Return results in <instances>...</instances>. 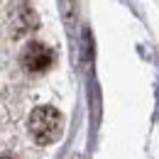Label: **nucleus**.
I'll return each mask as SVG.
<instances>
[{
    "label": "nucleus",
    "instance_id": "f257e3e1",
    "mask_svg": "<svg viewBox=\"0 0 159 159\" xmlns=\"http://www.w3.org/2000/svg\"><path fill=\"white\" fill-rule=\"evenodd\" d=\"M64 130V118L57 108L52 105H42L30 115V132L37 144H52L61 137Z\"/></svg>",
    "mask_w": 159,
    "mask_h": 159
},
{
    "label": "nucleus",
    "instance_id": "f03ea898",
    "mask_svg": "<svg viewBox=\"0 0 159 159\" xmlns=\"http://www.w3.org/2000/svg\"><path fill=\"white\" fill-rule=\"evenodd\" d=\"M52 61H54V52L47 44H42V42L27 44L25 52H22V66L30 74H44L52 66Z\"/></svg>",
    "mask_w": 159,
    "mask_h": 159
},
{
    "label": "nucleus",
    "instance_id": "7ed1b4c3",
    "mask_svg": "<svg viewBox=\"0 0 159 159\" xmlns=\"http://www.w3.org/2000/svg\"><path fill=\"white\" fill-rule=\"evenodd\" d=\"M0 159H17V157H10V154H7V157H0Z\"/></svg>",
    "mask_w": 159,
    "mask_h": 159
}]
</instances>
